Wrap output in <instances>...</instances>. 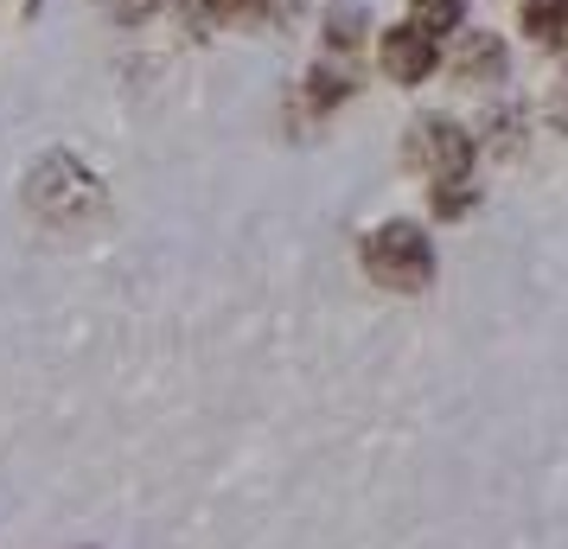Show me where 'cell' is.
<instances>
[{
	"instance_id": "obj_1",
	"label": "cell",
	"mask_w": 568,
	"mask_h": 549,
	"mask_svg": "<svg viewBox=\"0 0 568 549\" xmlns=\"http://www.w3.org/2000/svg\"><path fill=\"white\" fill-rule=\"evenodd\" d=\"M364 268H371V282H384L396 294H415V288H428V275H435V250H428V236L415 224H384V231L364 236Z\"/></svg>"
},
{
	"instance_id": "obj_2",
	"label": "cell",
	"mask_w": 568,
	"mask_h": 549,
	"mask_svg": "<svg viewBox=\"0 0 568 549\" xmlns=\"http://www.w3.org/2000/svg\"><path fill=\"white\" fill-rule=\"evenodd\" d=\"M384 64H389V78L422 83V71L435 64V45H428L422 32H389V39H384Z\"/></svg>"
},
{
	"instance_id": "obj_3",
	"label": "cell",
	"mask_w": 568,
	"mask_h": 549,
	"mask_svg": "<svg viewBox=\"0 0 568 549\" xmlns=\"http://www.w3.org/2000/svg\"><path fill=\"white\" fill-rule=\"evenodd\" d=\"M422 154H428V166H440V173L454 180L466 160H473V141H466L454 122H428V129H422Z\"/></svg>"
},
{
	"instance_id": "obj_4",
	"label": "cell",
	"mask_w": 568,
	"mask_h": 549,
	"mask_svg": "<svg viewBox=\"0 0 568 549\" xmlns=\"http://www.w3.org/2000/svg\"><path fill=\"white\" fill-rule=\"evenodd\" d=\"M454 13H460V0H415L422 27H454Z\"/></svg>"
},
{
	"instance_id": "obj_5",
	"label": "cell",
	"mask_w": 568,
	"mask_h": 549,
	"mask_svg": "<svg viewBox=\"0 0 568 549\" xmlns=\"http://www.w3.org/2000/svg\"><path fill=\"white\" fill-rule=\"evenodd\" d=\"M466 199H473V192H460V180H440L435 211H440V217H460V211H466Z\"/></svg>"
}]
</instances>
